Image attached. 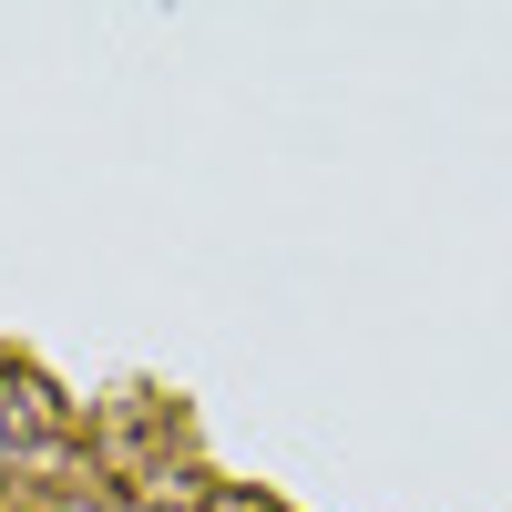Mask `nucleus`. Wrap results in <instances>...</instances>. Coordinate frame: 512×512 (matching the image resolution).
<instances>
[{
    "mask_svg": "<svg viewBox=\"0 0 512 512\" xmlns=\"http://www.w3.org/2000/svg\"><path fill=\"white\" fill-rule=\"evenodd\" d=\"M31 390H21V379H0V451H11V441H31V410H21Z\"/></svg>",
    "mask_w": 512,
    "mask_h": 512,
    "instance_id": "1",
    "label": "nucleus"
}]
</instances>
